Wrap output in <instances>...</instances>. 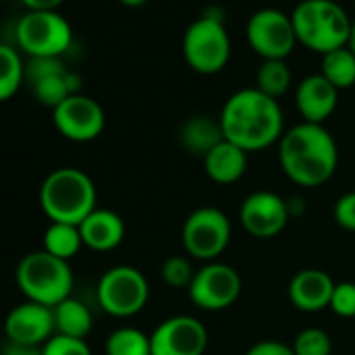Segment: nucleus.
Listing matches in <instances>:
<instances>
[{"instance_id": "4be33fe9", "label": "nucleus", "mask_w": 355, "mask_h": 355, "mask_svg": "<svg viewBox=\"0 0 355 355\" xmlns=\"http://www.w3.org/2000/svg\"><path fill=\"white\" fill-rule=\"evenodd\" d=\"M30 86H32V92H34V96H36V101L40 105L57 109L65 98H69L73 94H80L82 80H80L78 73H71L67 69V71L42 78V80H38V82H34Z\"/></svg>"}, {"instance_id": "423d86ee", "label": "nucleus", "mask_w": 355, "mask_h": 355, "mask_svg": "<svg viewBox=\"0 0 355 355\" xmlns=\"http://www.w3.org/2000/svg\"><path fill=\"white\" fill-rule=\"evenodd\" d=\"M17 284L30 301L55 307L71 297L73 274L65 259L49 251H34L17 266Z\"/></svg>"}, {"instance_id": "cd10ccee", "label": "nucleus", "mask_w": 355, "mask_h": 355, "mask_svg": "<svg viewBox=\"0 0 355 355\" xmlns=\"http://www.w3.org/2000/svg\"><path fill=\"white\" fill-rule=\"evenodd\" d=\"M295 355H330L332 353V340L326 330L322 328H303L295 340H293Z\"/></svg>"}, {"instance_id": "aec40b11", "label": "nucleus", "mask_w": 355, "mask_h": 355, "mask_svg": "<svg viewBox=\"0 0 355 355\" xmlns=\"http://www.w3.org/2000/svg\"><path fill=\"white\" fill-rule=\"evenodd\" d=\"M178 140H180L184 150H189L195 157L205 159L224 140V134H222L220 121L207 115H195L182 123Z\"/></svg>"}, {"instance_id": "2eb2a0df", "label": "nucleus", "mask_w": 355, "mask_h": 355, "mask_svg": "<svg viewBox=\"0 0 355 355\" xmlns=\"http://www.w3.org/2000/svg\"><path fill=\"white\" fill-rule=\"evenodd\" d=\"M55 332L53 307L28 301L11 309L5 320V334L11 343L42 347Z\"/></svg>"}, {"instance_id": "39448f33", "label": "nucleus", "mask_w": 355, "mask_h": 355, "mask_svg": "<svg viewBox=\"0 0 355 355\" xmlns=\"http://www.w3.org/2000/svg\"><path fill=\"white\" fill-rule=\"evenodd\" d=\"M230 53L232 42L224 26L222 9H207L187 28L182 38V55L193 71L201 76L220 73L228 65Z\"/></svg>"}, {"instance_id": "473e14b6", "label": "nucleus", "mask_w": 355, "mask_h": 355, "mask_svg": "<svg viewBox=\"0 0 355 355\" xmlns=\"http://www.w3.org/2000/svg\"><path fill=\"white\" fill-rule=\"evenodd\" d=\"M334 222L349 232H355V191L345 193L334 203Z\"/></svg>"}, {"instance_id": "b1692460", "label": "nucleus", "mask_w": 355, "mask_h": 355, "mask_svg": "<svg viewBox=\"0 0 355 355\" xmlns=\"http://www.w3.org/2000/svg\"><path fill=\"white\" fill-rule=\"evenodd\" d=\"M26 82V61L11 44H0V103L17 94Z\"/></svg>"}, {"instance_id": "412c9836", "label": "nucleus", "mask_w": 355, "mask_h": 355, "mask_svg": "<svg viewBox=\"0 0 355 355\" xmlns=\"http://www.w3.org/2000/svg\"><path fill=\"white\" fill-rule=\"evenodd\" d=\"M53 315H55L57 334L84 338L92 330V313L88 305L82 303L80 299L67 297L65 301L53 307Z\"/></svg>"}, {"instance_id": "6ab92c4d", "label": "nucleus", "mask_w": 355, "mask_h": 355, "mask_svg": "<svg viewBox=\"0 0 355 355\" xmlns=\"http://www.w3.org/2000/svg\"><path fill=\"white\" fill-rule=\"evenodd\" d=\"M249 153H245L241 146L228 142L226 138L203 159L205 171L218 184H234L247 171V159Z\"/></svg>"}, {"instance_id": "2f4dec72", "label": "nucleus", "mask_w": 355, "mask_h": 355, "mask_svg": "<svg viewBox=\"0 0 355 355\" xmlns=\"http://www.w3.org/2000/svg\"><path fill=\"white\" fill-rule=\"evenodd\" d=\"M330 309L340 318H355V282H336Z\"/></svg>"}, {"instance_id": "f704fd0d", "label": "nucleus", "mask_w": 355, "mask_h": 355, "mask_svg": "<svg viewBox=\"0 0 355 355\" xmlns=\"http://www.w3.org/2000/svg\"><path fill=\"white\" fill-rule=\"evenodd\" d=\"M3 355H44L42 347L36 345H21V343H7L3 349Z\"/></svg>"}, {"instance_id": "9b49d317", "label": "nucleus", "mask_w": 355, "mask_h": 355, "mask_svg": "<svg viewBox=\"0 0 355 355\" xmlns=\"http://www.w3.org/2000/svg\"><path fill=\"white\" fill-rule=\"evenodd\" d=\"M241 291L243 280L232 266L209 261L195 272V278L189 286V297L199 309L222 311L236 303Z\"/></svg>"}, {"instance_id": "20e7f679", "label": "nucleus", "mask_w": 355, "mask_h": 355, "mask_svg": "<svg viewBox=\"0 0 355 355\" xmlns=\"http://www.w3.org/2000/svg\"><path fill=\"white\" fill-rule=\"evenodd\" d=\"M40 205L51 222L80 226L96 209L94 182L82 169H55L40 189Z\"/></svg>"}, {"instance_id": "c9c22d12", "label": "nucleus", "mask_w": 355, "mask_h": 355, "mask_svg": "<svg viewBox=\"0 0 355 355\" xmlns=\"http://www.w3.org/2000/svg\"><path fill=\"white\" fill-rule=\"evenodd\" d=\"M30 11H57L65 0H21Z\"/></svg>"}, {"instance_id": "c756f323", "label": "nucleus", "mask_w": 355, "mask_h": 355, "mask_svg": "<svg viewBox=\"0 0 355 355\" xmlns=\"http://www.w3.org/2000/svg\"><path fill=\"white\" fill-rule=\"evenodd\" d=\"M44 355H92L84 338H73L65 334H53L42 345Z\"/></svg>"}, {"instance_id": "f257e3e1", "label": "nucleus", "mask_w": 355, "mask_h": 355, "mask_svg": "<svg viewBox=\"0 0 355 355\" xmlns=\"http://www.w3.org/2000/svg\"><path fill=\"white\" fill-rule=\"evenodd\" d=\"M222 134L245 153H257L284 134V117L276 98L257 88H243L230 94L220 113Z\"/></svg>"}, {"instance_id": "f3484780", "label": "nucleus", "mask_w": 355, "mask_h": 355, "mask_svg": "<svg viewBox=\"0 0 355 355\" xmlns=\"http://www.w3.org/2000/svg\"><path fill=\"white\" fill-rule=\"evenodd\" d=\"M334 284L336 282L324 270L307 268L293 276L288 284V299L301 311H307V313L322 311L330 307Z\"/></svg>"}, {"instance_id": "a878e982", "label": "nucleus", "mask_w": 355, "mask_h": 355, "mask_svg": "<svg viewBox=\"0 0 355 355\" xmlns=\"http://www.w3.org/2000/svg\"><path fill=\"white\" fill-rule=\"evenodd\" d=\"M293 84V73L286 61L282 59H272V61H263L257 69V80H255V88L272 98H280L288 92Z\"/></svg>"}, {"instance_id": "7c9ffc66", "label": "nucleus", "mask_w": 355, "mask_h": 355, "mask_svg": "<svg viewBox=\"0 0 355 355\" xmlns=\"http://www.w3.org/2000/svg\"><path fill=\"white\" fill-rule=\"evenodd\" d=\"M61 71H67L61 57H28L26 82L34 84V82H38L42 78H49V76H55V73H61Z\"/></svg>"}, {"instance_id": "e433bc0d", "label": "nucleus", "mask_w": 355, "mask_h": 355, "mask_svg": "<svg viewBox=\"0 0 355 355\" xmlns=\"http://www.w3.org/2000/svg\"><path fill=\"white\" fill-rule=\"evenodd\" d=\"M121 5H125V7H142V5H146L148 0H119Z\"/></svg>"}, {"instance_id": "4c0bfd02", "label": "nucleus", "mask_w": 355, "mask_h": 355, "mask_svg": "<svg viewBox=\"0 0 355 355\" xmlns=\"http://www.w3.org/2000/svg\"><path fill=\"white\" fill-rule=\"evenodd\" d=\"M349 49H351V53L355 55V21H353V28H351V36H349V44H347Z\"/></svg>"}, {"instance_id": "6e6552de", "label": "nucleus", "mask_w": 355, "mask_h": 355, "mask_svg": "<svg viewBox=\"0 0 355 355\" xmlns=\"http://www.w3.org/2000/svg\"><path fill=\"white\" fill-rule=\"evenodd\" d=\"M96 297L109 315L130 318L146 305L148 282L140 270L132 266H115L101 276Z\"/></svg>"}, {"instance_id": "1a4fd4ad", "label": "nucleus", "mask_w": 355, "mask_h": 355, "mask_svg": "<svg viewBox=\"0 0 355 355\" xmlns=\"http://www.w3.org/2000/svg\"><path fill=\"white\" fill-rule=\"evenodd\" d=\"M245 36L251 51H255L263 61H286V57L299 44L291 15L274 7L255 11L247 21Z\"/></svg>"}, {"instance_id": "5701e85b", "label": "nucleus", "mask_w": 355, "mask_h": 355, "mask_svg": "<svg viewBox=\"0 0 355 355\" xmlns=\"http://www.w3.org/2000/svg\"><path fill=\"white\" fill-rule=\"evenodd\" d=\"M320 73L336 88L347 90L355 84V55L349 46L336 49L332 53L322 55Z\"/></svg>"}, {"instance_id": "7ed1b4c3", "label": "nucleus", "mask_w": 355, "mask_h": 355, "mask_svg": "<svg viewBox=\"0 0 355 355\" xmlns=\"http://www.w3.org/2000/svg\"><path fill=\"white\" fill-rule=\"evenodd\" d=\"M297 42L326 55L349 44L353 21L334 0H301L291 13Z\"/></svg>"}, {"instance_id": "9d476101", "label": "nucleus", "mask_w": 355, "mask_h": 355, "mask_svg": "<svg viewBox=\"0 0 355 355\" xmlns=\"http://www.w3.org/2000/svg\"><path fill=\"white\" fill-rule=\"evenodd\" d=\"M230 234L232 226L224 211L218 207H199L182 226V245L191 257L209 263L226 251Z\"/></svg>"}, {"instance_id": "f8f14e48", "label": "nucleus", "mask_w": 355, "mask_h": 355, "mask_svg": "<svg viewBox=\"0 0 355 355\" xmlns=\"http://www.w3.org/2000/svg\"><path fill=\"white\" fill-rule=\"evenodd\" d=\"M207 328L193 315L163 320L150 334L153 355H203L207 349Z\"/></svg>"}, {"instance_id": "f03ea898", "label": "nucleus", "mask_w": 355, "mask_h": 355, "mask_svg": "<svg viewBox=\"0 0 355 355\" xmlns=\"http://www.w3.org/2000/svg\"><path fill=\"white\" fill-rule=\"evenodd\" d=\"M278 161L291 182L303 189H315L334 175L338 146L324 125L301 121L282 134L278 142Z\"/></svg>"}, {"instance_id": "bb28decb", "label": "nucleus", "mask_w": 355, "mask_h": 355, "mask_svg": "<svg viewBox=\"0 0 355 355\" xmlns=\"http://www.w3.org/2000/svg\"><path fill=\"white\" fill-rule=\"evenodd\" d=\"M107 355H153L150 353V334H144L138 328L123 326L109 334Z\"/></svg>"}, {"instance_id": "0eeeda50", "label": "nucleus", "mask_w": 355, "mask_h": 355, "mask_svg": "<svg viewBox=\"0 0 355 355\" xmlns=\"http://www.w3.org/2000/svg\"><path fill=\"white\" fill-rule=\"evenodd\" d=\"M15 40L28 57H61L73 44V30L57 11H28L15 28Z\"/></svg>"}, {"instance_id": "dca6fc26", "label": "nucleus", "mask_w": 355, "mask_h": 355, "mask_svg": "<svg viewBox=\"0 0 355 355\" xmlns=\"http://www.w3.org/2000/svg\"><path fill=\"white\" fill-rule=\"evenodd\" d=\"M295 105L303 121L324 125L338 105V90L322 73H311L299 82L295 90Z\"/></svg>"}, {"instance_id": "c85d7f7f", "label": "nucleus", "mask_w": 355, "mask_h": 355, "mask_svg": "<svg viewBox=\"0 0 355 355\" xmlns=\"http://www.w3.org/2000/svg\"><path fill=\"white\" fill-rule=\"evenodd\" d=\"M195 272L197 270H193V263L182 255L167 257L161 263V280L171 288H187L189 291V286L195 278Z\"/></svg>"}, {"instance_id": "a211bd4d", "label": "nucleus", "mask_w": 355, "mask_h": 355, "mask_svg": "<svg viewBox=\"0 0 355 355\" xmlns=\"http://www.w3.org/2000/svg\"><path fill=\"white\" fill-rule=\"evenodd\" d=\"M82 243L92 251H111L121 245L125 236L123 220L111 209H94L80 224Z\"/></svg>"}, {"instance_id": "72a5a7b5", "label": "nucleus", "mask_w": 355, "mask_h": 355, "mask_svg": "<svg viewBox=\"0 0 355 355\" xmlns=\"http://www.w3.org/2000/svg\"><path fill=\"white\" fill-rule=\"evenodd\" d=\"M245 355H295L293 347L280 340H259Z\"/></svg>"}, {"instance_id": "ddd939ff", "label": "nucleus", "mask_w": 355, "mask_h": 355, "mask_svg": "<svg viewBox=\"0 0 355 355\" xmlns=\"http://www.w3.org/2000/svg\"><path fill=\"white\" fill-rule=\"evenodd\" d=\"M53 121L67 140L90 142L98 138L105 128V111L94 98L73 94L53 109Z\"/></svg>"}, {"instance_id": "393cba45", "label": "nucleus", "mask_w": 355, "mask_h": 355, "mask_svg": "<svg viewBox=\"0 0 355 355\" xmlns=\"http://www.w3.org/2000/svg\"><path fill=\"white\" fill-rule=\"evenodd\" d=\"M82 234L80 226L76 224H61V222H51L44 234V251L51 255L69 261L78 251L82 249Z\"/></svg>"}, {"instance_id": "4468645a", "label": "nucleus", "mask_w": 355, "mask_h": 355, "mask_svg": "<svg viewBox=\"0 0 355 355\" xmlns=\"http://www.w3.org/2000/svg\"><path fill=\"white\" fill-rule=\"evenodd\" d=\"M239 218L243 228L251 236L266 241L278 236L286 228L291 211L286 199H282L280 195L270 191H257L243 201Z\"/></svg>"}]
</instances>
